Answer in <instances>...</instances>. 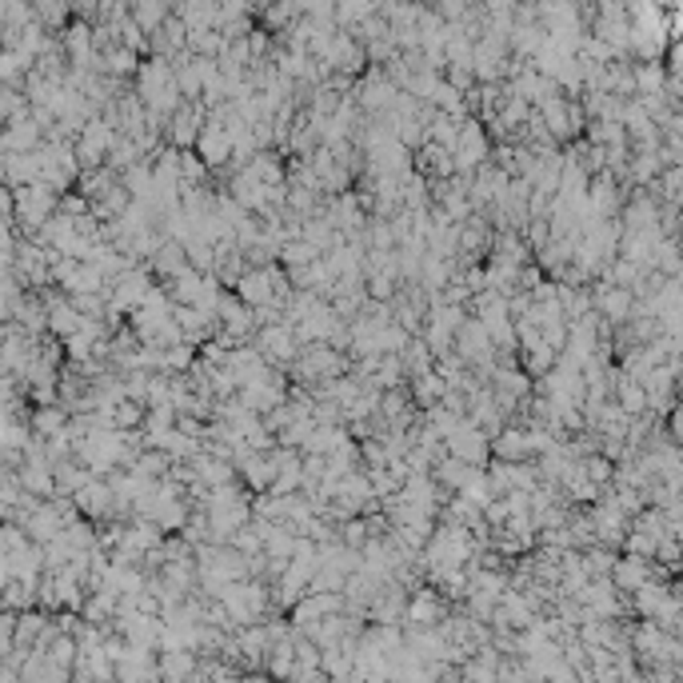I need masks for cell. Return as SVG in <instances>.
Segmentation results:
<instances>
[{"mask_svg": "<svg viewBox=\"0 0 683 683\" xmlns=\"http://www.w3.org/2000/svg\"><path fill=\"white\" fill-rule=\"evenodd\" d=\"M356 104H360L364 117H384V112H392L396 97H400V88H396V80L388 77L380 65H367V72L360 80H356Z\"/></svg>", "mask_w": 683, "mask_h": 683, "instance_id": "cell-1", "label": "cell"}, {"mask_svg": "<svg viewBox=\"0 0 683 683\" xmlns=\"http://www.w3.org/2000/svg\"><path fill=\"white\" fill-rule=\"evenodd\" d=\"M492 136H488V124L480 117H468L464 129H460V149H456V172L464 176H476L483 164L492 160Z\"/></svg>", "mask_w": 683, "mask_h": 683, "instance_id": "cell-2", "label": "cell"}, {"mask_svg": "<svg viewBox=\"0 0 683 683\" xmlns=\"http://www.w3.org/2000/svg\"><path fill=\"white\" fill-rule=\"evenodd\" d=\"M444 448H448V456L464 460V464H471V468H488L492 464V436L483 432V428L471 424L468 416L460 419V428L444 440Z\"/></svg>", "mask_w": 683, "mask_h": 683, "instance_id": "cell-3", "label": "cell"}, {"mask_svg": "<svg viewBox=\"0 0 683 683\" xmlns=\"http://www.w3.org/2000/svg\"><path fill=\"white\" fill-rule=\"evenodd\" d=\"M272 268H276V264H268V268H248L244 276H240V284L233 288L252 312L268 308V304H280V300H276V276H272ZM280 308H284V304H280Z\"/></svg>", "mask_w": 683, "mask_h": 683, "instance_id": "cell-4", "label": "cell"}, {"mask_svg": "<svg viewBox=\"0 0 683 683\" xmlns=\"http://www.w3.org/2000/svg\"><path fill=\"white\" fill-rule=\"evenodd\" d=\"M492 460H508V464H532L535 460V448H532V436L523 424H508L503 432L492 440Z\"/></svg>", "mask_w": 683, "mask_h": 683, "instance_id": "cell-5", "label": "cell"}, {"mask_svg": "<svg viewBox=\"0 0 683 683\" xmlns=\"http://www.w3.org/2000/svg\"><path fill=\"white\" fill-rule=\"evenodd\" d=\"M535 112H540L543 129L555 136V144H567L575 132H580V129H575V120H572V97H560V92H555V97H548Z\"/></svg>", "mask_w": 683, "mask_h": 683, "instance_id": "cell-6", "label": "cell"}, {"mask_svg": "<svg viewBox=\"0 0 683 683\" xmlns=\"http://www.w3.org/2000/svg\"><path fill=\"white\" fill-rule=\"evenodd\" d=\"M196 156H201L212 172H228V168H233V136L220 129V124H208L201 132V144H196Z\"/></svg>", "mask_w": 683, "mask_h": 683, "instance_id": "cell-7", "label": "cell"}, {"mask_svg": "<svg viewBox=\"0 0 683 683\" xmlns=\"http://www.w3.org/2000/svg\"><path fill=\"white\" fill-rule=\"evenodd\" d=\"M45 176V152H20V156H5V188H28L40 184Z\"/></svg>", "mask_w": 683, "mask_h": 683, "instance_id": "cell-8", "label": "cell"}, {"mask_svg": "<svg viewBox=\"0 0 683 683\" xmlns=\"http://www.w3.org/2000/svg\"><path fill=\"white\" fill-rule=\"evenodd\" d=\"M40 144H45V129L28 117V120H16V124H5V132H0V149L5 156H20V152H36Z\"/></svg>", "mask_w": 683, "mask_h": 683, "instance_id": "cell-9", "label": "cell"}, {"mask_svg": "<svg viewBox=\"0 0 683 683\" xmlns=\"http://www.w3.org/2000/svg\"><path fill=\"white\" fill-rule=\"evenodd\" d=\"M416 172H424L432 184H444V181L456 176V156L436 149V144H424V149L416 152Z\"/></svg>", "mask_w": 683, "mask_h": 683, "instance_id": "cell-10", "label": "cell"}, {"mask_svg": "<svg viewBox=\"0 0 683 683\" xmlns=\"http://www.w3.org/2000/svg\"><path fill=\"white\" fill-rule=\"evenodd\" d=\"M28 424H33V436H36V440H52V436L68 432V424H72V412H68L65 404L33 408V416H28Z\"/></svg>", "mask_w": 683, "mask_h": 683, "instance_id": "cell-11", "label": "cell"}, {"mask_svg": "<svg viewBox=\"0 0 683 683\" xmlns=\"http://www.w3.org/2000/svg\"><path fill=\"white\" fill-rule=\"evenodd\" d=\"M408 388H412V400L419 412H428V408H436V404H444V396H448V384H444V376L436 372H424V376H416V380H408Z\"/></svg>", "mask_w": 683, "mask_h": 683, "instance_id": "cell-12", "label": "cell"}, {"mask_svg": "<svg viewBox=\"0 0 683 683\" xmlns=\"http://www.w3.org/2000/svg\"><path fill=\"white\" fill-rule=\"evenodd\" d=\"M172 13H176V8L164 5V0H136V5H132V20L144 28V33H149V40L160 33L168 20H172Z\"/></svg>", "mask_w": 683, "mask_h": 683, "instance_id": "cell-13", "label": "cell"}, {"mask_svg": "<svg viewBox=\"0 0 683 683\" xmlns=\"http://www.w3.org/2000/svg\"><path fill=\"white\" fill-rule=\"evenodd\" d=\"M471 316H480L483 324H500V320H516L512 316V296H503V292H480L476 300H471Z\"/></svg>", "mask_w": 683, "mask_h": 683, "instance_id": "cell-14", "label": "cell"}, {"mask_svg": "<svg viewBox=\"0 0 683 683\" xmlns=\"http://www.w3.org/2000/svg\"><path fill=\"white\" fill-rule=\"evenodd\" d=\"M471 471H476L471 464H464V460H456V456H448V460H440V464H436L432 476H436V483H440L444 492L460 496V492H464V483L471 480Z\"/></svg>", "mask_w": 683, "mask_h": 683, "instance_id": "cell-15", "label": "cell"}, {"mask_svg": "<svg viewBox=\"0 0 683 683\" xmlns=\"http://www.w3.org/2000/svg\"><path fill=\"white\" fill-rule=\"evenodd\" d=\"M188 268H192V264H188L184 244H172V240H168V244L156 252V260H152V272H156V276H160L164 284L176 280V276H181V272H188Z\"/></svg>", "mask_w": 683, "mask_h": 683, "instance_id": "cell-16", "label": "cell"}, {"mask_svg": "<svg viewBox=\"0 0 683 683\" xmlns=\"http://www.w3.org/2000/svg\"><path fill=\"white\" fill-rule=\"evenodd\" d=\"M117 184H120V176L112 172L109 164H104V168H97V172H84V176H80V196H88L92 204H100Z\"/></svg>", "mask_w": 683, "mask_h": 683, "instance_id": "cell-17", "label": "cell"}, {"mask_svg": "<svg viewBox=\"0 0 683 683\" xmlns=\"http://www.w3.org/2000/svg\"><path fill=\"white\" fill-rule=\"evenodd\" d=\"M176 16H181L188 28H220V5H208V0L176 5Z\"/></svg>", "mask_w": 683, "mask_h": 683, "instance_id": "cell-18", "label": "cell"}, {"mask_svg": "<svg viewBox=\"0 0 683 683\" xmlns=\"http://www.w3.org/2000/svg\"><path fill=\"white\" fill-rule=\"evenodd\" d=\"M380 13V5H367V0H344V5H336V25L356 33V28L364 25V20H372Z\"/></svg>", "mask_w": 683, "mask_h": 683, "instance_id": "cell-19", "label": "cell"}, {"mask_svg": "<svg viewBox=\"0 0 683 683\" xmlns=\"http://www.w3.org/2000/svg\"><path fill=\"white\" fill-rule=\"evenodd\" d=\"M364 240H367V252H396V248H400V240H396V228H392V220H380V216H372V220H367Z\"/></svg>", "mask_w": 683, "mask_h": 683, "instance_id": "cell-20", "label": "cell"}, {"mask_svg": "<svg viewBox=\"0 0 683 683\" xmlns=\"http://www.w3.org/2000/svg\"><path fill=\"white\" fill-rule=\"evenodd\" d=\"M33 8H36V20L48 28V33H65L72 20H77L72 16V5H57V0H36Z\"/></svg>", "mask_w": 683, "mask_h": 683, "instance_id": "cell-21", "label": "cell"}, {"mask_svg": "<svg viewBox=\"0 0 683 683\" xmlns=\"http://www.w3.org/2000/svg\"><path fill=\"white\" fill-rule=\"evenodd\" d=\"M324 256V252L316 248V244H308V240H288L284 244V252H280V264L284 268H308V264H316V260Z\"/></svg>", "mask_w": 683, "mask_h": 683, "instance_id": "cell-22", "label": "cell"}, {"mask_svg": "<svg viewBox=\"0 0 683 683\" xmlns=\"http://www.w3.org/2000/svg\"><path fill=\"white\" fill-rule=\"evenodd\" d=\"M0 117H5V124H16V120L33 117V100L25 97V88H5V92H0Z\"/></svg>", "mask_w": 683, "mask_h": 683, "instance_id": "cell-23", "label": "cell"}, {"mask_svg": "<svg viewBox=\"0 0 683 683\" xmlns=\"http://www.w3.org/2000/svg\"><path fill=\"white\" fill-rule=\"evenodd\" d=\"M132 468H136V471H144V476H152V480H164L168 471H172V460H168L160 448H144V451H140V460H136Z\"/></svg>", "mask_w": 683, "mask_h": 683, "instance_id": "cell-24", "label": "cell"}, {"mask_svg": "<svg viewBox=\"0 0 683 683\" xmlns=\"http://www.w3.org/2000/svg\"><path fill=\"white\" fill-rule=\"evenodd\" d=\"M584 471H587V480H592L595 488H607V480H616V464L604 456V451H592V456H584Z\"/></svg>", "mask_w": 683, "mask_h": 683, "instance_id": "cell-25", "label": "cell"}, {"mask_svg": "<svg viewBox=\"0 0 683 683\" xmlns=\"http://www.w3.org/2000/svg\"><path fill=\"white\" fill-rule=\"evenodd\" d=\"M408 616L416 619V624H432L436 619V595L432 592H419L412 604H408Z\"/></svg>", "mask_w": 683, "mask_h": 683, "instance_id": "cell-26", "label": "cell"}, {"mask_svg": "<svg viewBox=\"0 0 683 683\" xmlns=\"http://www.w3.org/2000/svg\"><path fill=\"white\" fill-rule=\"evenodd\" d=\"M616 575H619V584H624V587H644V564H639V560L616 564Z\"/></svg>", "mask_w": 683, "mask_h": 683, "instance_id": "cell-27", "label": "cell"}]
</instances>
